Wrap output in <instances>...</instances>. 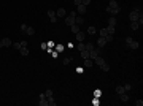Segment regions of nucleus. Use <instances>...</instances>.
<instances>
[{"mask_svg":"<svg viewBox=\"0 0 143 106\" xmlns=\"http://www.w3.org/2000/svg\"><path fill=\"white\" fill-rule=\"evenodd\" d=\"M105 11L110 13L111 16H116L118 13H121V5L118 3L116 0H110L108 5H107V8H105Z\"/></svg>","mask_w":143,"mask_h":106,"instance_id":"nucleus-1","label":"nucleus"},{"mask_svg":"<svg viewBox=\"0 0 143 106\" xmlns=\"http://www.w3.org/2000/svg\"><path fill=\"white\" fill-rule=\"evenodd\" d=\"M129 19H130V22L132 21H137L140 25H143V13H142V10H140L138 6L134 8L130 11V14H129Z\"/></svg>","mask_w":143,"mask_h":106,"instance_id":"nucleus-2","label":"nucleus"},{"mask_svg":"<svg viewBox=\"0 0 143 106\" xmlns=\"http://www.w3.org/2000/svg\"><path fill=\"white\" fill-rule=\"evenodd\" d=\"M94 62H95V63L99 65V67H100L102 70H103V71H110V65H108V63L105 62V59H103V57L97 56V57L94 59Z\"/></svg>","mask_w":143,"mask_h":106,"instance_id":"nucleus-3","label":"nucleus"},{"mask_svg":"<svg viewBox=\"0 0 143 106\" xmlns=\"http://www.w3.org/2000/svg\"><path fill=\"white\" fill-rule=\"evenodd\" d=\"M75 18H76V11L67 13V16L64 18V22H65V25H73V24H75Z\"/></svg>","mask_w":143,"mask_h":106,"instance_id":"nucleus-4","label":"nucleus"},{"mask_svg":"<svg viewBox=\"0 0 143 106\" xmlns=\"http://www.w3.org/2000/svg\"><path fill=\"white\" fill-rule=\"evenodd\" d=\"M126 44H127L130 49H134V51L140 48V43H138V41H135V40H134V38H130V37L126 38Z\"/></svg>","mask_w":143,"mask_h":106,"instance_id":"nucleus-5","label":"nucleus"},{"mask_svg":"<svg viewBox=\"0 0 143 106\" xmlns=\"http://www.w3.org/2000/svg\"><path fill=\"white\" fill-rule=\"evenodd\" d=\"M13 41L11 38H0V48H11Z\"/></svg>","mask_w":143,"mask_h":106,"instance_id":"nucleus-6","label":"nucleus"},{"mask_svg":"<svg viewBox=\"0 0 143 106\" xmlns=\"http://www.w3.org/2000/svg\"><path fill=\"white\" fill-rule=\"evenodd\" d=\"M38 106H48V98H46L45 94L38 95Z\"/></svg>","mask_w":143,"mask_h":106,"instance_id":"nucleus-7","label":"nucleus"},{"mask_svg":"<svg viewBox=\"0 0 143 106\" xmlns=\"http://www.w3.org/2000/svg\"><path fill=\"white\" fill-rule=\"evenodd\" d=\"M100 51H102V48H99V46H97V48H94L92 51H89V59H92V60H94L97 56H100Z\"/></svg>","mask_w":143,"mask_h":106,"instance_id":"nucleus-8","label":"nucleus"},{"mask_svg":"<svg viewBox=\"0 0 143 106\" xmlns=\"http://www.w3.org/2000/svg\"><path fill=\"white\" fill-rule=\"evenodd\" d=\"M87 11V6H84V5H78L76 6V13H79V16H84Z\"/></svg>","mask_w":143,"mask_h":106,"instance_id":"nucleus-9","label":"nucleus"},{"mask_svg":"<svg viewBox=\"0 0 143 106\" xmlns=\"http://www.w3.org/2000/svg\"><path fill=\"white\" fill-rule=\"evenodd\" d=\"M24 46H27V41L26 40H22V41H18V43H13V48H14V49H21V48H24Z\"/></svg>","mask_w":143,"mask_h":106,"instance_id":"nucleus-10","label":"nucleus"},{"mask_svg":"<svg viewBox=\"0 0 143 106\" xmlns=\"http://www.w3.org/2000/svg\"><path fill=\"white\" fill-rule=\"evenodd\" d=\"M48 18L51 19V22H57V16H56V11H53V10H48Z\"/></svg>","mask_w":143,"mask_h":106,"instance_id":"nucleus-11","label":"nucleus"},{"mask_svg":"<svg viewBox=\"0 0 143 106\" xmlns=\"http://www.w3.org/2000/svg\"><path fill=\"white\" fill-rule=\"evenodd\" d=\"M94 65V60L92 59H84V62H83V68H91Z\"/></svg>","mask_w":143,"mask_h":106,"instance_id":"nucleus-12","label":"nucleus"},{"mask_svg":"<svg viewBox=\"0 0 143 106\" xmlns=\"http://www.w3.org/2000/svg\"><path fill=\"white\" fill-rule=\"evenodd\" d=\"M56 16H57V19H60V18H65V16H67V11H65L64 8H59V10L56 11Z\"/></svg>","mask_w":143,"mask_h":106,"instance_id":"nucleus-13","label":"nucleus"},{"mask_svg":"<svg viewBox=\"0 0 143 106\" xmlns=\"http://www.w3.org/2000/svg\"><path fill=\"white\" fill-rule=\"evenodd\" d=\"M75 35H76V40H78V41H84V40H86V33L81 32V30H79L78 33H75Z\"/></svg>","mask_w":143,"mask_h":106,"instance_id":"nucleus-14","label":"nucleus"},{"mask_svg":"<svg viewBox=\"0 0 143 106\" xmlns=\"http://www.w3.org/2000/svg\"><path fill=\"white\" fill-rule=\"evenodd\" d=\"M119 100L122 103H127L129 101V95H127V92H122V94H119Z\"/></svg>","mask_w":143,"mask_h":106,"instance_id":"nucleus-15","label":"nucleus"},{"mask_svg":"<svg viewBox=\"0 0 143 106\" xmlns=\"http://www.w3.org/2000/svg\"><path fill=\"white\" fill-rule=\"evenodd\" d=\"M24 33H27L29 37H32V35H35V29H34L32 25H27V29H26V32H24Z\"/></svg>","mask_w":143,"mask_h":106,"instance_id":"nucleus-16","label":"nucleus"},{"mask_svg":"<svg viewBox=\"0 0 143 106\" xmlns=\"http://www.w3.org/2000/svg\"><path fill=\"white\" fill-rule=\"evenodd\" d=\"M75 24H76V25H83V24H84V18H83V16H76V18H75Z\"/></svg>","mask_w":143,"mask_h":106,"instance_id":"nucleus-17","label":"nucleus"},{"mask_svg":"<svg viewBox=\"0 0 143 106\" xmlns=\"http://www.w3.org/2000/svg\"><path fill=\"white\" fill-rule=\"evenodd\" d=\"M95 46H94V43H91V41H87V43H84V49L86 51H92Z\"/></svg>","mask_w":143,"mask_h":106,"instance_id":"nucleus-18","label":"nucleus"},{"mask_svg":"<svg viewBox=\"0 0 143 106\" xmlns=\"http://www.w3.org/2000/svg\"><path fill=\"white\" fill-rule=\"evenodd\" d=\"M107 44V40H105V38H99V40H97V46H99V48H103V46H105Z\"/></svg>","mask_w":143,"mask_h":106,"instance_id":"nucleus-19","label":"nucleus"},{"mask_svg":"<svg viewBox=\"0 0 143 106\" xmlns=\"http://www.w3.org/2000/svg\"><path fill=\"white\" fill-rule=\"evenodd\" d=\"M130 27H132V30H138V29H140L142 25H140V24L137 22V21H132V22H130Z\"/></svg>","mask_w":143,"mask_h":106,"instance_id":"nucleus-20","label":"nucleus"},{"mask_svg":"<svg viewBox=\"0 0 143 106\" xmlns=\"http://www.w3.org/2000/svg\"><path fill=\"white\" fill-rule=\"evenodd\" d=\"M87 33H89V35H95V33H97V29H95L94 25H89V27H87Z\"/></svg>","mask_w":143,"mask_h":106,"instance_id":"nucleus-21","label":"nucleus"},{"mask_svg":"<svg viewBox=\"0 0 143 106\" xmlns=\"http://www.w3.org/2000/svg\"><path fill=\"white\" fill-rule=\"evenodd\" d=\"M19 54H21V56H29V49H27V46L21 48V49H19Z\"/></svg>","mask_w":143,"mask_h":106,"instance_id":"nucleus-22","label":"nucleus"},{"mask_svg":"<svg viewBox=\"0 0 143 106\" xmlns=\"http://www.w3.org/2000/svg\"><path fill=\"white\" fill-rule=\"evenodd\" d=\"M57 105V101L54 100V97H49L48 98V106H56Z\"/></svg>","mask_w":143,"mask_h":106,"instance_id":"nucleus-23","label":"nucleus"},{"mask_svg":"<svg viewBox=\"0 0 143 106\" xmlns=\"http://www.w3.org/2000/svg\"><path fill=\"white\" fill-rule=\"evenodd\" d=\"M70 30L73 32V33H78V32H79V25H76V24H73V25H70Z\"/></svg>","mask_w":143,"mask_h":106,"instance_id":"nucleus-24","label":"nucleus"},{"mask_svg":"<svg viewBox=\"0 0 143 106\" xmlns=\"http://www.w3.org/2000/svg\"><path fill=\"white\" fill-rule=\"evenodd\" d=\"M79 52H81V57H83V60H84V59H89V51L83 49V51H79Z\"/></svg>","mask_w":143,"mask_h":106,"instance_id":"nucleus-25","label":"nucleus"},{"mask_svg":"<svg viewBox=\"0 0 143 106\" xmlns=\"http://www.w3.org/2000/svg\"><path fill=\"white\" fill-rule=\"evenodd\" d=\"M105 30L108 32L110 35H114V27H113V25H107V27H105Z\"/></svg>","mask_w":143,"mask_h":106,"instance_id":"nucleus-26","label":"nucleus"},{"mask_svg":"<svg viewBox=\"0 0 143 106\" xmlns=\"http://www.w3.org/2000/svg\"><path fill=\"white\" fill-rule=\"evenodd\" d=\"M114 90H116V94H118V95H119V94H122V92H126V90H124V87H122L121 84H119V86H116V87H114Z\"/></svg>","mask_w":143,"mask_h":106,"instance_id":"nucleus-27","label":"nucleus"},{"mask_svg":"<svg viewBox=\"0 0 143 106\" xmlns=\"http://www.w3.org/2000/svg\"><path fill=\"white\" fill-rule=\"evenodd\" d=\"M54 49H56L57 52H62V51H64V44H60V43H57V44L54 46Z\"/></svg>","mask_w":143,"mask_h":106,"instance_id":"nucleus-28","label":"nucleus"},{"mask_svg":"<svg viewBox=\"0 0 143 106\" xmlns=\"http://www.w3.org/2000/svg\"><path fill=\"white\" fill-rule=\"evenodd\" d=\"M108 25H116V18H114V16H111V18L108 19Z\"/></svg>","mask_w":143,"mask_h":106,"instance_id":"nucleus-29","label":"nucleus"},{"mask_svg":"<svg viewBox=\"0 0 143 106\" xmlns=\"http://www.w3.org/2000/svg\"><path fill=\"white\" fill-rule=\"evenodd\" d=\"M43 94L46 95V98H49V97H54V94H53V90H51V89H46Z\"/></svg>","mask_w":143,"mask_h":106,"instance_id":"nucleus-30","label":"nucleus"},{"mask_svg":"<svg viewBox=\"0 0 143 106\" xmlns=\"http://www.w3.org/2000/svg\"><path fill=\"white\" fill-rule=\"evenodd\" d=\"M92 105L99 106V105H100V98H99V97H94V98H92Z\"/></svg>","mask_w":143,"mask_h":106,"instance_id":"nucleus-31","label":"nucleus"},{"mask_svg":"<svg viewBox=\"0 0 143 106\" xmlns=\"http://www.w3.org/2000/svg\"><path fill=\"white\" fill-rule=\"evenodd\" d=\"M122 87H124V90H126V92H129V90H130V89H132V84H129V82H126V84H124V86H122Z\"/></svg>","mask_w":143,"mask_h":106,"instance_id":"nucleus-32","label":"nucleus"},{"mask_svg":"<svg viewBox=\"0 0 143 106\" xmlns=\"http://www.w3.org/2000/svg\"><path fill=\"white\" fill-rule=\"evenodd\" d=\"M46 44H48V49H54V46H56V43H54V41H48Z\"/></svg>","mask_w":143,"mask_h":106,"instance_id":"nucleus-33","label":"nucleus"},{"mask_svg":"<svg viewBox=\"0 0 143 106\" xmlns=\"http://www.w3.org/2000/svg\"><path fill=\"white\" fill-rule=\"evenodd\" d=\"M73 60V57H65L64 59V65H67V63H70V62Z\"/></svg>","mask_w":143,"mask_h":106,"instance_id":"nucleus-34","label":"nucleus"},{"mask_svg":"<svg viewBox=\"0 0 143 106\" xmlns=\"http://www.w3.org/2000/svg\"><path fill=\"white\" fill-rule=\"evenodd\" d=\"M81 5H84V6H89V5H91V0H81Z\"/></svg>","mask_w":143,"mask_h":106,"instance_id":"nucleus-35","label":"nucleus"},{"mask_svg":"<svg viewBox=\"0 0 143 106\" xmlns=\"http://www.w3.org/2000/svg\"><path fill=\"white\" fill-rule=\"evenodd\" d=\"M40 48H42V49H43V51H46V49H48V44H46V43H45V41H43V43H42V44H40Z\"/></svg>","mask_w":143,"mask_h":106,"instance_id":"nucleus-36","label":"nucleus"},{"mask_svg":"<svg viewBox=\"0 0 143 106\" xmlns=\"http://www.w3.org/2000/svg\"><path fill=\"white\" fill-rule=\"evenodd\" d=\"M94 97H99V98H100V97H102V92L100 90H94Z\"/></svg>","mask_w":143,"mask_h":106,"instance_id":"nucleus-37","label":"nucleus"},{"mask_svg":"<svg viewBox=\"0 0 143 106\" xmlns=\"http://www.w3.org/2000/svg\"><path fill=\"white\" fill-rule=\"evenodd\" d=\"M135 105H137V106H143V100H137Z\"/></svg>","mask_w":143,"mask_h":106,"instance_id":"nucleus-38","label":"nucleus"},{"mask_svg":"<svg viewBox=\"0 0 143 106\" xmlns=\"http://www.w3.org/2000/svg\"><path fill=\"white\" fill-rule=\"evenodd\" d=\"M26 29H27V25H26V24H22V25H21V32H26Z\"/></svg>","mask_w":143,"mask_h":106,"instance_id":"nucleus-39","label":"nucleus"},{"mask_svg":"<svg viewBox=\"0 0 143 106\" xmlns=\"http://www.w3.org/2000/svg\"><path fill=\"white\" fill-rule=\"evenodd\" d=\"M76 71H78V73H83L84 68H83V67H78V68H76Z\"/></svg>","mask_w":143,"mask_h":106,"instance_id":"nucleus-40","label":"nucleus"},{"mask_svg":"<svg viewBox=\"0 0 143 106\" xmlns=\"http://www.w3.org/2000/svg\"><path fill=\"white\" fill-rule=\"evenodd\" d=\"M75 5L78 6V5H81V0H75Z\"/></svg>","mask_w":143,"mask_h":106,"instance_id":"nucleus-41","label":"nucleus"}]
</instances>
